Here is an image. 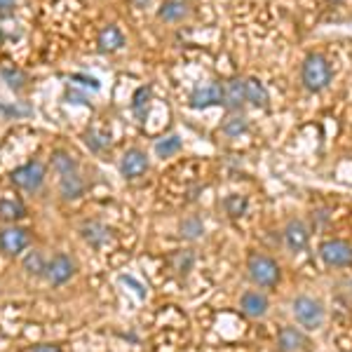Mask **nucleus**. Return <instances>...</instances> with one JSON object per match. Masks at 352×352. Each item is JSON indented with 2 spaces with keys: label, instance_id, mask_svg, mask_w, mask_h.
<instances>
[{
  "label": "nucleus",
  "instance_id": "3",
  "mask_svg": "<svg viewBox=\"0 0 352 352\" xmlns=\"http://www.w3.org/2000/svg\"><path fill=\"white\" fill-rule=\"evenodd\" d=\"M292 310H294V317H296L298 324L310 329V331H312V329H320L322 324H324L327 312H324V305H322L317 298H312V296L294 298Z\"/></svg>",
  "mask_w": 352,
  "mask_h": 352
},
{
  "label": "nucleus",
  "instance_id": "28",
  "mask_svg": "<svg viewBox=\"0 0 352 352\" xmlns=\"http://www.w3.org/2000/svg\"><path fill=\"white\" fill-rule=\"evenodd\" d=\"M223 134L226 136H240L247 132V118H242V116H235V118H228V120L223 122Z\"/></svg>",
  "mask_w": 352,
  "mask_h": 352
},
{
  "label": "nucleus",
  "instance_id": "18",
  "mask_svg": "<svg viewBox=\"0 0 352 352\" xmlns=\"http://www.w3.org/2000/svg\"><path fill=\"white\" fill-rule=\"evenodd\" d=\"M244 89H247V101L252 106H256V109H268V89H265V85L256 80V78H244Z\"/></svg>",
  "mask_w": 352,
  "mask_h": 352
},
{
  "label": "nucleus",
  "instance_id": "8",
  "mask_svg": "<svg viewBox=\"0 0 352 352\" xmlns=\"http://www.w3.org/2000/svg\"><path fill=\"white\" fill-rule=\"evenodd\" d=\"M221 101H223V85L207 82V85H200V87L192 89L190 109L202 111V109H209V106H221Z\"/></svg>",
  "mask_w": 352,
  "mask_h": 352
},
{
  "label": "nucleus",
  "instance_id": "31",
  "mask_svg": "<svg viewBox=\"0 0 352 352\" xmlns=\"http://www.w3.org/2000/svg\"><path fill=\"white\" fill-rule=\"evenodd\" d=\"M66 99H68V101H73V104H87V96L80 94V92H76V89H68V92H66Z\"/></svg>",
  "mask_w": 352,
  "mask_h": 352
},
{
  "label": "nucleus",
  "instance_id": "11",
  "mask_svg": "<svg viewBox=\"0 0 352 352\" xmlns=\"http://www.w3.org/2000/svg\"><path fill=\"white\" fill-rule=\"evenodd\" d=\"M28 244V232L19 226H10L0 232V249H3L8 256H16L26 249Z\"/></svg>",
  "mask_w": 352,
  "mask_h": 352
},
{
  "label": "nucleus",
  "instance_id": "10",
  "mask_svg": "<svg viewBox=\"0 0 352 352\" xmlns=\"http://www.w3.org/2000/svg\"><path fill=\"white\" fill-rule=\"evenodd\" d=\"M277 350L280 352H308L310 340L296 327H285L277 336Z\"/></svg>",
  "mask_w": 352,
  "mask_h": 352
},
{
  "label": "nucleus",
  "instance_id": "24",
  "mask_svg": "<svg viewBox=\"0 0 352 352\" xmlns=\"http://www.w3.org/2000/svg\"><path fill=\"white\" fill-rule=\"evenodd\" d=\"M169 265H172V270L176 275H186L188 270H192V265H195V256H192V252H186V249H181V252H174L172 258H169Z\"/></svg>",
  "mask_w": 352,
  "mask_h": 352
},
{
  "label": "nucleus",
  "instance_id": "26",
  "mask_svg": "<svg viewBox=\"0 0 352 352\" xmlns=\"http://www.w3.org/2000/svg\"><path fill=\"white\" fill-rule=\"evenodd\" d=\"M24 270L28 275H45V270H47V261L43 258L41 252H31L28 256L24 258Z\"/></svg>",
  "mask_w": 352,
  "mask_h": 352
},
{
  "label": "nucleus",
  "instance_id": "9",
  "mask_svg": "<svg viewBox=\"0 0 352 352\" xmlns=\"http://www.w3.org/2000/svg\"><path fill=\"white\" fill-rule=\"evenodd\" d=\"M80 237L94 249H104L116 240L113 228H109L106 223H101V221H85L80 226Z\"/></svg>",
  "mask_w": 352,
  "mask_h": 352
},
{
  "label": "nucleus",
  "instance_id": "29",
  "mask_svg": "<svg viewBox=\"0 0 352 352\" xmlns=\"http://www.w3.org/2000/svg\"><path fill=\"white\" fill-rule=\"evenodd\" d=\"M226 212L230 214V217H242L244 214V209H247V200L240 195H230V197H226Z\"/></svg>",
  "mask_w": 352,
  "mask_h": 352
},
{
  "label": "nucleus",
  "instance_id": "12",
  "mask_svg": "<svg viewBox=\"0 0 352 352\" xmlns=\"http://www.w3.org/2000/svg\"><path fill=\"white\" fill-rule=\"evenodd\" d=\"M268 308H270V303H268V298H265V294H261V292H244L242 294L240 310L247 317H252V320H261V317H265Z\"/></svg>",
  "mask_w": 352,
  "mask_h": 352
},
{
  "label": "nucleus",
  "instance_id": "23",
  "mask_svg": "<svg viewBox=\"0 0 352 352\" xmlns=\"http://www.w3.org/2000/svg\"><path fill=\"white\" fill-rule=\"evenodd\" d=\"M52 169L59 176H64V174H71V172H78V162L73 160V155L71 153H66V151H56L54 155H52Z\"/></svg>",
  "mask_w": 352,
  "mask_h": 352
},
{
  "label": "nucleus",
  "instance_id": "14",
  "mask_svg": "<svg viewBox=\"0 0 352 352\" xmlns=\"http://www.w3.org/2000/svg\"><path fill=\"white\" fill-rule=\"evenodd\" d=\"M285 244L289 252H303L305 244H308V228H305L303 221H289L285 228Z\"/></svg>",
  "mask_w": 352,
  "mask_h": 352
},
{
  "label": "nucleus",
  "instance_id": "19",
  "mask_svg": "<svg viewBox=\"0 0 352 352\" xmlns=\"http://www.w3.org/2000/svg\"><path fill=\"white\" fill-rule=\"evenodd\" d=\"M151 99H153V89L148 85H144V87H139L132 96V111L134 116L139 118V120H146V116H148V106H151Z\"/></svg>",
  "mask_w": 352,
  "mask_h": 352
},
{
  "label": "nucleus",
  "instance_id": "5",
  "mask_svg": "<svg viewBox=\"0 0 352 352\" xmlns=\"http://www.w3.org/2000/svg\"><path fill=\"white\" fill-rule=\"evenodd\" d=\"M320 258L329 268H348L352 265V247L345 240H327L320 244Z\"/></svg>",
  "mask_w": 352,
  "mask_h": 352
},
{
  "label": "nucleus",
  "instance_id": "4",
  "mask_svg": "<svg viewBox=\"0 0 352 352\" xmlns=\"http://www.w3.org/2000/svg\"><path fill=\"white\" fill-rule=\"evenodd\" d=\"M10 181L12 186H16L19 190H26V192H36L41 190V186L45 184V167L43 162L38 160H31L21 167H16L12 174H10Z\"/></svg>",
  "mask_w": 352,
  "mask_h": 352
},
{
  "label": "nucleus",
  "instance_id": "2",
  "mask_svg": "<svg viewBox=\"0 0 352 352\" xmlns=\"http://www.w3.org/2000/svg\"><path fill=\"white\" fill-rule=\"evenodd\" d=\"M247 270L256 287L270 289L280 282V265L270 256H265V254H252L247 261Z\"/></svg>",
  "mask_w": 352,
  "mask_h": 352
},
{
  "label": "nucleus",
  "instance_id": "30",
  "mask_svg": "<svg viewBox=\"0 0 352 352\" xmlns=\"http://www.w3.org/2000/svg\"><path fill=\"white\" fill-rule=\"evenodd\" d=\"M71 80H80V82L85 85V87H92V89H99V87H101L96 78H92V76H85V73H73Z\"/></svg>",
  "mask_w": 352,
  "mask_h": 352
},
{
  "label": "nucleus",
  "instance_id": "25",
  "mask_svg": "<svg viewBox=\"0 0 352 352\" xmlns=\"http://www.w3.org/2000/svg\"><path fill=\"white\" fill-rule=\"evenodd\" d=\"M179 230H181V237H184V240H200L204 235V223H202V219L188 217V219L181 221Z\"/></svg>",
  "mask_w": 352,
  "mask_h": 352
},
{
  "label": "nucleus",
  "instance_id": "35",
  "mask_svg": "<svg viewBox=\"0 0 352 352\" xmlns=\"http://www.w3.org/2000/svg\"><path fill=\"white\" fill-rule=\"evenodd\" d=\"M132 3L136 5V8H144V5H148L151 0H132Z\"/></svg>",
  "mask_w": 352,
  "mask_h": 352
},
{
  "label": "nucleus",
  "instance_id": "34",
  "mask_svg": "<svg viewBox=\"0 0 352 352\" xmlns=\"http://www.w3.org/2000/svg\"><path fill=\"white\" fill-rule=\"evenodd\" d=\"M19 0H0V14H8Z\"/></svg>",
  "mask_w": 352,
  "mask_h": 352
},
{
  "label": "nucleus",
  "instance_id": "20",
  "mask_svg": "<svg viewBox=\"0 0 352 352\" xmlns=\"http://www.w3.org/2000/svg\"><path fill=\"white\" fill-rule=\"evenodd\" d=\"M181 148H184V141H181V136H176V134H169V136H164V139L160 141H155V155L157 157H172L176 155Z\"/></svg>",
  "mask_w": 352,
  "mask_h": 352
},
{
  "label": "nucleus",
  "instance_id": "15",
  "mask_svg": "<svg viewBox=\"0 0 352 352\" xmlns=\"http://www.w3.org/2000/svg\"><path fill=\"white\" fill-rule=\"evenodd\" d=\"M82 192H85V181L78 172L59 176V195L64 200H78V197H82Z\"/></svg>",
  "mask_w": 352,
  "mask_h": 352
},
{
  "label": "nucleus",
  "instance_id": "13",
  "mask_svg": "<svg viewBox=\"0 0 352 352\" xmlns=\"http://www.w3.org/2000/svg\"><path fill=\"white\" fill-rule=\"evenodd\" d=\"M242 104H247V89H244V80L235 78V80L223 82V101H221V106H226L228 111H237Z\"/></svg>",
  "mask_w": 352,
  "mask_h": 352
},
{
  "label": "nucleus",
  "instance_id": "7",
  "mask_svg": "<svg viewBox=\"0 0 352 352\" xmlns=\"http://www.w3.org/2000/svg\"><path fill=\"white\" fill-rule=\"evenodd\" d=\"M148 167H151L148 155H146L144 151H139V148L124 151V155L120 157V164H118L120 174L124 176V179H129V181H134V179H139V176H144L146 172H148Z\"/></svg>",
  "mask_w": 352,
  "mask_h": 352
},
{
  "label": "nucleus",
  "instance_id": "1",
  "mask_svg": "<svg viewBox=\"0 0 352 352\" xmlns=\"http://www.w3.org/2000/svg\"><path fill=\"white\" fill-rule=\"evenodd\" d=\"M300 80L308 92H322L331 82V66L322 54H308L300 66Z\"/></svg>",
  "mask_w": 352,
  "mask_h": 352
},
{
  "label": "nucleus",
  "instance_id": "21",
  "mask_svg": "<svg viewBox=\"0 0 352 352\" xmlns=\"http://www.w3.org/2000/svg\"><path fill=\"white\" fill-rule=\"evenodd\" d=\"M0 76H3V80L8 82V87L14 89V92H24V89H26L28 76L21 71V68H14V66L3 68V71H0Z\"/></svg>",
  "mask_w": 352,
  "mask_h": 352
},
{
  "label": "nucleus",
  "instance_id": "17",
  "mask_svg": "<svg viewBox=\"0 0 352 352\" xmlns=\"http://www.w3.org/2000/svg\"><path fill=\"white\" fill-rule=\"evenodd\" d=\"M188 16V5L184 0H164L157 10V19L167 21V24H176V21H184Z\"/></svg>",
  "mask_w": 352,
  "mask_h": 352
},
{
  "label": "nucleus",
  "instance_id": "16",
  "mask_svg": "<svg viewBox=\"0 0 352 352\" xmlns=\"http://www.w3.org/2000/svg\"><path fill=\"white\" fill-rule=\"evenodd\" d=\"M96 45H99L101 52H118V50H122L124 45V36L122 31L118 26H104L99 31V38H96Z\"/></svg>",
  "mask_w": 352,
  "mask_h": 352
},
{
  "label": "nucleus",
  "instance_id": "32",
  "mask_svg": "<svg viewBox=\"0 0 352 352\" xmlns=\"http://www.w3.org/2000/svg\"><path fill=\"white\" fill-rule=\"evenodd\" d=\"M120 280L124 282V285H129V287H134V292L139 294V298H144L146 296V292H144V287L139 285L136 280H132V277H120Z\"/></svg>",
  "mask_w": 352,
  "mask_h": 352
},
{
  "label": "nucleus",
  "instance_id": "6",
  "mask_svg": "<svg viewBox=\"0 0 352 352\" xmlns=\"http://www.w3.org/2000/svg\"><path fill=\"white\" fill-rule=\"evenodd\" d=\"M73 275H76V261L68 256V254H56V256H52V261H47L45 277H47V282L52 287L66 285Z\"/></svg>",
  "mask_w": 352,
  "mask_h": 352
},
{
  "label": "nucleus",
  "instance_id": "22",
  "mask_svg": "<svg viewBox=\"0 0 352 352\" xmlns=\"http://www.w3.org/2000/svg\"><path fill=\"white\" fill-rule=\"evenodd\" d=\"M26 214V207L21 204L19 200H0V219L3 221H10V223H14V221L24 219Z\"/></svg>",
  "mask_w": 352,
  "mask_h": 352
},
{
  "label": "nucleus",
  "instance_id": "36",
  "mask_svg": "<svg viewBox=\"0 0 352 352\" xmlns=\"http://www.w3.org/2000/svg\"><path fill=\"white\" fill-rule=\"evenodd\" d=\"M331 3H340V0H331Z\"/></svg>",
  "mask_w": 352,
  "mask_h": 352
},
{
  "label": "nucleus",
  "instance_id": "33",
  "mask_svg": "<svg viewBox=\"0 0 352 352\" xmlns=\"http://www.w3.org/2000/svg\"><path fill=\"white\" fill-rule=\"evenodd\" d=\"M33 352H61L59 345H52V343H43V345H36Z\"/></svg>",
  "mask_w": 352,
  "mask_h": 352
},
{
  "label": "nucleus",
  "instance_id": "27",
  "mask_svg": "<svg viewBox=\"0 0 352 352\" xmlns=\"http://www.w3.org/2000/svg\"><path fill=\"white\" fill-rule=\"evenodd\" d=\"M85 144H87L94 153H99L111 146V136L104 132H96V129H89L87 136H85Z\"/></svg>",
  "mask_w": 352,
  "mask_h": 352
}]
</instances>
